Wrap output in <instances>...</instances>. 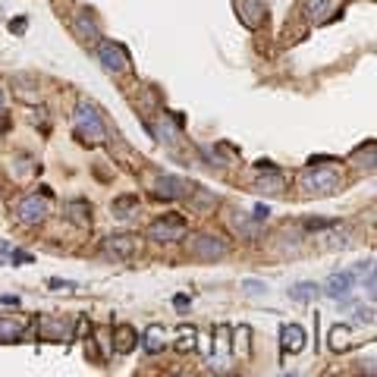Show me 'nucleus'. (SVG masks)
<instances>
[{
  "label": "nucleus",
  "mask_w": 377,
  "mask_h": 377,
  "mask_svg": "<svg viewBox=\"0 0 377 377\" xmlns=\"http://www.w3.org/2000/svg\"><path fill=\"white\" fill-rule=\"evenodd\" d=\"M252 217H255V223L267 220V217H271V208H267V205H255V214H252Z\"/></svg>",
  "instance_id": "b1692460"
},
{
  "label": "nucleus",
  "mask_w": 377,
  "mask_h": 377,
  "mask_svg": "<svg viewBox=\"0 0 377 377\" xmlns=\"http://www.w3.org/2000/svg\"><path fill=\"white\" fill-rule=\"evenodd\" d=\"M173 305H176V308H186L188 299H186V296H176V299H173Z\"/></svg>",
  "instance_id": "a878e982"
},
{
  "label": "nucleus",
  "mask_w": 377,
  "mask_h": 377,
  "mask_svg": "<svg viewBox=\"0 0 377 377\" xmlns=\"http://www.w3.org/2000/svg\"><path fill=\"white\" fill-rule=\"evenodd\" d=\"M142 346H145V352H161L164 349V327H148L145 330V337H142Z\"/></svg>",
  "instance_id": "ddd939ff"
},
{
  "label": "nucleus",
  "mask_w": 377,
  "mask_h": 377,
  "mask_svg": "<svg viewBox=\"0 0 377 377\" xmlns=\"http://www.w3.org/2000/svg\"><path fill=\"white\" fill-rule=\"evenodd\" d=\"M6 252V258L10 261H19V264H32V255L28 252H19V249H4Z\"/></svg>",
  "instance_id": "412c9836"
},
{
  "label": "nucleus",
  "mask_w": 377,
  "mask_h": 377,
  "mask_svg": "<svg viewBox=\"0 0 377 377\" xmlns=\"http://www.w3.org/2000/svg\"><path fill=\"white\" fill-rule=\"evenodd\" d=\"M47 286L57 289V293H72V289H76V283H72V280H47Z\"/></svg>",
  "instance_id": "4be33fe9"
},
{
  "label": "nucleus",
  "mask_w": 377,
  "mask_h": 377,
  "mask_svg": "<svg viewBox=\"0 0 377 377\" xmlns=\"http://www.w3.org/2000/svg\"><path fill=\"white\" fill-rule=\"evenodd\" d=\"M19 337H23V324H13L6 317H0V343H13Z\"/></svg>",
  "instance_id": "f3484780"
},
{
  "label": "nucleus",
  "mask_w": 377,
  "mask_h": 377,
  "mask_svg": "<svg viewBox=\"0 0 377 377\" xmlns=\"http://www.w3.org/2000/svg\"><path fill=\"white\" fill-rule=\"evenodd\" d=\"M352 283H355V271L330 274V280H327V286H324V293H327L330 299H346V296H349V289H352Z\"/></svg>",
  "instance_id": "0eeeda50"
},
{
  "label": "nucleus",
  "mask_w": 377,
  "mask_h": 377,
  "mask_svg": "<svg viewBox=\"0 0 377 377\" xmlns=\"http://www.w3.org/2000/svg\"><path fill=\"white\" fill-rule=\"evenodd\" d=\"M245 289H249V293H264V283H258V280H245Z\"/></svg>",
  "instance_id": "393cba45"
},
{
  "label": "nucleus",
  "mask_w": 377,
  "mask_h": 377,
  "mask_svg": "<svg viewBox=\"0 0 377 377\" xmlns=\"http://www.w3.org/2000/svg\"><path fill=\"white\" fill-rule=\"evenodd\" d=\"M302 188L308 192H337L339 188V173L337 170H324L321 167H308V173L302 176Z\"/></svg>",
  "instance_id": "7ed1b4c3"
},
{
  "label": "nucleus",
  "mask_w": 377,
  "mask_h": 377,
  "mask_svg": "<svg viewBox=\"0 0 377 377\" xmlns=\"http://www.w3.org/2000/svg\"><path fill=\"white\" fill-rule=\"evenodd\" d=\"M16 214H19V220H23V223H41V220H45V214H47V201L38 198V195H28V198L19 201Z\"/></svg>",
  "instance_id": "39448f33"
},
{
  "label": "nucleus",
  "mask_w": 377,
  "mask_h": 377,
  "mask_svg": "<svg viewBox=\"0 0 377 377\" xmlns=\"http://www.w3.org/2000/svg\"><path fill=\"white\" fill-rule=\"evenodd\" d=\"M195 346V330H179V349H192Z\"/></svg>",
  "instance_id": "5701e85b"
},
{
  "label": "nucleus",
  "mask_w": 377,
  "mask_h": 377,
  "mask_svg": "<svg viewBox=\"0 0 377 377\" xmlns=\"http://www.w3.org/2000/svg\"><path fill=\"white\" fill-rule=\"evenodd\" d=\"M346 337H349V327H333V330H330V339H333L330 346L339 352V349L346 346Z\"/></svg>",
  "instance_id": "aec40b11"
},
{
  "label": "nucleus",
  "mask_w": 377,
  "mask_h": 377,
  "mask_svg": "<svg viewBox=\"0 0 377 377\" xmlns=\"http://www.w3.org/2000/svg\"><path fill=\"white\" fill-rule=\"evenodd\" d=\"M280 339H283V349H286V352H302V349H305V330H302L299 324H283Z\"/></svg>",
  "instance_id": "1a4fd4ad"
},
{
  "label": "nucleus",
  "mask_w": 377,
  "mask_h": 377,
  "mask_svg": "<svg viewBox=\"0 0 377 377\" xmlns=\"http://www.w3.org/2000/svg\"><path fill=\"white\" fill-rule=\"evenodd\" d=\"M302 13H305L308 19H315V23H321L324 13H330V0H305V4H302Z\"/></svg>",
  "instance_id": "4468645a"
},
{
  "label": "nucleus",
  "mask_w": 377,
  "mask_h": 377,
  "mask_svg": "<svg viewBox=\"0 0 377 377\" xmlns=\"http://www.w3.org/2000/svg\"><path fill=\"white\" fill-rule=\"evenodd\" d=\"M76 28H79V32H82L89 41H98V38H101L98 26H94L91 19H89V13H76Z\"/></svg>",
  "instance_id": "dca6fc26"
},
{
  "label": "nucleus",
  "mask_w": 377,
  "mask_h": 377,
  "mask_svg": "<svg viewBox=\"0 0 377 377\" xmlns=\"http://www.w3.org/2000/svg\"><path fill=\"white\" fill-rule=\"evenodd\" d=\"M315 296H317L315 283H296V286L289 289V299H296V302H311Z\"/></svg>",
  "instance_id": "2eb2a0df"
},
{
  "label": "nucleus",
  "mask_w": 377,
  "mask_h": 377,
  "mask_svg": "<svg viewBox=\"0 0 377 377\" xmlns=\"http://www.w3.org/2000/svg\"><path fill=\"white\" fill-rule=\"evenodd\" d=\"M135 205H139V198H135V195L117 198V201H113V214H117V217H129V211H133Z\"/></svg>",
  "instance_id": "a211bd4d"
},
{
  "label": "nucleus",
  "mask_w": 377,
  "mask_h": 377,
  "mask_svg": "<svg viewBox=\"0 0 377 377\" xmlns=\"http://www.w3.org/2000/svg\"><path fill=\"white\" fill-rule=\"evenodd\" d=\"M192 255H195V258L214 261V258H223V255H227V245H223L220 239H214V236H198V239L192 242Z\"/></svg>",
  "instance_id": "423d86ee"
},
{
  "label": "nucleus",
  "mask_w": 377,
  "mask_h": 377,
  "mask_svg": "<svg viewBox=\"0 0 377 377\" xmlns=\"http://www.w3.org/2000/svg\"><path fill=\"white\" fill-rule=\"evenodd\" d=\"M135 252V239L133 236H111L104 242V255L107 258H117V261H123V258H129Z\"/></svg>",
  "instance_id": "6e6552de"
},
{
  "label": "nucleus",
  "mask_w": 377,
  "mask_h": 377,
  "mask_svg": "<svg viewBox=\"0 0 377 377\" xmlns=\"http://www.w3.org/2000/svg\"><path fill=\"white\" fill-rule=\"evenodd\" d=\"M0 113H4V91H0Z\"/></svg>",
  "instance_id": "cd10ccee"
},
{
  "label": "nucleus",
  "mask_w": 377,
  "mask_h": 377,
  "mask_svg": "<svg viewBox=\"0 0 377 377\" xmlns=\"http://www.w3.org/2000/svg\"><path fill=\"white\" fill-rule=\"evenodd\" d=\"M255 13H261L258 0H239V16H242V23L249 28H258V23H261V16H255Z\"/></svg>",
  "instance_id": "9b49d317"
},
{
  "label": "nucleus",
  "mask_w": 377,
  "mask_h": 377,
  "mask_svg": "<svg viewBox=\"0 0 377 377\" xmlns=\"http://www.w3.org/2000/svg\"><path fill=\"white\" fill-rule=\"evenodd\" d=\"M261 188H264V192H271V195H280V192H283V176H280L277 170H274V176L261 179Z\"/></svg>",
  "instance_id": "6ab92c4d"
},
{
  "label": "nucleus",
  "mask_w": 377,
  "mask_h": 377,
  "mask_svg": "<svg viewBox=\"0 0 377 377\" xmlns=\"http://www.w3.org/2000/svg\"><path fill=\"white\" fill-rule=\"evenodd\" d=\"M113 339H117V352L126 355V352H133V346H135V339H139V337H135V330L129 327V324H120L117 333H113Z\"/></svg>",
  "instance_id": "f8f14e48"
},
{
  "label": "nucleus",
  "mask_w": 377,
  "mask_h": 377,
  "mask_svg": "<svg viewBox=\"0 0 377 377\" xmlns=\"http://www.w3.org/2000/svg\"><path fill=\"white\" fill-rule=\"evenodd\" d=\"M98 60L104 63L107 72H126L129 69V54L123 50V45H113V41H101L98 45Z\"/></svg>",
  "instance_id": "20e7f679"
},
{
  "label": "nucleus",
  "mask_w": 377,
  "mask_h": 377,
  "mask_svg": "<svg viewBox=\"0 0 377 377\" xmlns=\"http://www.w3.org/2000/svg\"><path fill=\"white\" fill-rule=\"evenodd\" d=\"M183 192H186V183L179 176H161V179H157V192H154L157 198L170 201V198H179Z\"/></svg>",
  "instance_id": "9d476101"
},
{
  "label": "nucleus",
  "mask_w": 377,
  "mask_h": 377,
  "mask_svg": "<svg viewBox=\"0 0 377 377\" xmlns=\"http://www.w3.org/2000/svg\"><path fill=\"white\" fill-rule=\"evenodd\" d=\"M0 302H4V305H19V299H16V296H4Z\"/></svg>",
  "instance_id": "bb28decb"
},
{
  "label": "nucleus",
  "mask_w": 377,
  "mask_h": 377,
  "mask_svg": "<svg viewBox=\"0 0 377 377\" xmlns=\"http://www.w3.org/2000/svg\"><path fill=\"white\" fill-rule=\"evenodd\" d=\"M183 236H186V220L179 214H164L161 220H154L148 227V239H154V242H176Z\"/></svg>",
  "instance_id": "f03ea898"
},
{
  "label": "nucleus",
  "mask_w": 377,
  "mask_h": 377,
  "mask_svg": "<svg viewBox=\"0 0 377 377\" xmlns=\"http://www.w3.org/2000/svg\"><path fill=\"white\" fill-rule=\"evenodd\" d=\"M72 123H76V135L82 142H104V135H107L104 133V123H101L98 111H94L91 104H79Z\"/></svg>",
  "instance_id": "f257e3e1"
}]
</instances>
